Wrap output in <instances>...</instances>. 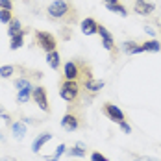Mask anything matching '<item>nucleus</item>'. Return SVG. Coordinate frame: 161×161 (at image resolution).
<instances>
[{
  "label": "nucleus",
  "mask_w": 161,
  "mask_h": 161,
  "mask_svg": "<svg viewBox=\"0 0 161 161\" xmlns=\"http://www.w3.org/2000/svg\"><path fill=\"white\" fill-rule=\"evenodd\" d=\"M32 100L43 109V111L47 113V115L52 113V108H50V104H48V93H47V89H45L43 85H35V87H33Z\"/></svg>",
  "instance_id": "7"
},
{
  "label": "nucleus",
  "mask_w": 161,
  "mask_h": 161,
  "mask_svg": "<svg viewBox=\"0 0 161 161\" xmlns=\"http://www.w3.org/2000/svg\"><path fill=\"white\" fill-rule=\"evenodd\" d=\"M47 15L50 20L67 26H74L78 22V9L70 0H54L47 8Z\"/></svg>",
  "instance_id": "1"
},
{
  "label": "nucleus",
  "mask_w": 161,
  "mask_h": 161,
  "mask_svg": "<svg viewBox=\"0 0 161 161\" xmlns=\"http://www.w3.org/2000/svg\"><path fill=\"white\" fill-rule=\"evenodd\" d=\"M135 161H158V159H154V158H145V156H137Z\"/></svg>",
  "instance_id": "30"
},
{
  "label": "nucleus",
  "mask_w": 161,
  "mask_h": 161,
  "mask_svg": "<svg viewBox=\"0 0 161 161\" xmlns=\"http://www.w3.org/2000/svg\"><path fill=\"white\" fill-rule=\"evenodd\" d=\"M65 152H67V145H59V146H58V150L54 152V158H56V159H59Z\"/></svg>",
  "instance_id": "27"
},
{
  "label": "nucleus",
  "mask_w": 161,
  "mask_h": 161,
  "mask_svg": "<svg viewBox=\"0 0 161 161\" xmlns=\"http://www.w3.org/2000/svg\"><path fill=\"white\" fill-rule=\"evenodd\" d=\"M119 126H120V130L124 131V133H131V126H130L126 120H122V122H119Z\"/></svg>",
  "instance_id": "28"
},
{
  "label": "nucleus",
  "mask_w": 161,
  "mask_h": 161,
  "mask_svg": "<svg viewBox=\"0 0 161 161\" xmlns=\"http://www.w3.org/2000/svg\"><path fill=\"white\" fill-rule=\"evenodd\" d=\"M104 85H106V81L104 80H95V78H91V80H87L85 83H81V91H83L81 95H85V97L89 95V98L93 100Z\"/></svg>",
  "instance_id": "9"
},
{
  "label": "nucleus",
  "mask_w": 161,
  "mask_h": 161,
  "mask_svg": "<svg viewBox=\"0 0 161 161\" xmlns=\"http://www.w3.org/2000/svg\"><path fill=\"white\" fill-rule=\"evenodd\" d=\"M81 85L80 81L76 80H65L59 83V97L63 98L65 102L69 104H81L83 106V100H81Z\"/></svg>",
  "instance_id": "4"
},
{
  "label": "nucleus",
  "mask_w": 161,
  "mask_h": 161,
  "mask_svg": "<svg viewBox=\"0 0 161 161\" xmlns=\"http://www.w3.org/2000/svg\"><path fill=\"white\" fill-rule=\"evenodd\" d=\"M98 35H100V39H102V47L111 54V59H117V58H119V48H117V45H115V39H113V35L109 33V30H108L106 26L98 24Z\"/></svg>",
  "instance_id": "6"
},
{
  "label": "nucleus",
  "mask_w": 161,
  "mask_h": 161,
  "mask_svg": "<svg viewBox=\"0 0 161 161\" xmlns=\"http://www.w3.org/2000/svg\"><path fill=\"white\" fill-rule=\"evenodd\" d=\"M24 35H26V30H22L20 33H17L11 37V41H9V48L11 50H19L22 45H24Z\"/></svg>",
  "instance_id": "17"
},
{
  "label": "nucleus",
  "mask_w": 161,
  "mask_h": 161,
  "mask_svg": "<svg viewBox=\"0 0 161 161\" xmlns=\"http://www.w3.org/2000/svg\"><path fill=\"white\" fill-rule=\"evenodd\" d=\"M159 50H161V45L156 39H150V41H145V43L139 45V54L141 52H159Z\"/></svg>",
  "instance_id": "13"
},
{
  "label": "nucleus",
  "mask_w": 161,
  "mask_h": 161,
  "mask_svg": "<svg viewBox=\"0 0 161 161\" xmlns=\"http://www.w3.org/2000/svg\"><path fill=\"white\" fill-rule=\"evenodd\" d=\"M2 119L6 120V124H8V126H11V124H13V122H11V117H9L8 113H4V115H2Z\"/></svg>",
  "instance_id": "29"
},
{
  "label": "nucleus",
  "mask_w": 161,
  "mask_h": 161,
  "mask_svg": "<svg viewBox=\"0 0 161 161\" xmlns=\"http://www.w3.org/2000/svg\"><path fill=\"white\" fill-rule=\"evenodd\" d=\"M9 128H11V131H13L15 139H22V137L26 135V124H24L22 120H17V122H13Z\"/></svg>",
  "instance_id": "16"
},
{
  "label": "nucleus",
  "mask_w": 161,
  "mask_h": 161,
  "mask_svg": "<svg viewBox=\"0 0 161 161\" xmlns=\"http://www.w3.org/2000/svg\"><path fill=\"white\" fill-rule=\"evenodd\" d=\"M17 74V65H2L0 67V78H11Z\"/></svg>",
  "instance_id": "22"
},
{
  "label": "nucleus",
  "mask_w": 161,
  "mask_h": 161,
  "mask_svg": "<svg viewBox=\"0 0 161 161\" xmlns=\"http://www.w3.org/2000/svg\"><path fill=\"white\" fill-rule=\"evenodd\" d=\"M61 128L65 131H76L85 128V119H83V106L81 104H69L63 119H61Z\"/></svg>",
  "instance_id": "3"
},
{
  "label": "nucleus",
  "mask_w": 161,
  "mask_h": 161,
  "mask_svg": "<svg viewBox=\"0 0 161 161\" xmlns=\"http://www.w3.org/2000/svg\"><path fill=\"white\" fill-rule=\"evenodd\" d=\"M67 154L70 156V158H85V154H87V150H85V146L78 143L76 146H72V148H67Z\"/></svg>",
  "instance_id": "19"
},
{
  "label": "nucleus",
  "mask_w": 161,
  "mask_h": 161,
  "mask_svg": "<svg viewBox=\"0 0 161 161\" xmlns=\"http://www.w3.org/2000/svg\"><path fill=\"white\" fill-rule=\"evenodd\" d=\"M154 9H156V6L148 0H135L133 2V11L137 15H152Z\"/></svg>",
  "instance_id": "10"
},
{
  "label": "nucleus",
  "mask_w": 161,
  "mask_h": 161,
  "mask_svg": "<svg viewBox=\"0 0 161 161\" xmlns=\"http://www.w3.org/2000/svg\"><path fill=\"white\" fill-rule=\"evenodd\" d=\"M22 30H24V28H22L20 20H19L17 17H13V19L9 20V24H8V35H9V37H13V35H17V33H20Z\"/></svg>",
  "instance_id": "15"
},
{
  "label": "nucleus",
  "mask_w": 161,
  "mask_h": 161,
  "mask_svg": "<svg viewBox=\"0 0 161 161\" xmlns=\"http://www.w3.org/2000/svg\"><path fill=\"white\" fill-rule=\"evenodd\" d=\"M139 45L141 43H137V41H126V43H122V50L126 52V54H139Z\"/></svg>",
  "instance_id": "21"
},
{
  "label": "nucleus",
  "mask_w": 161,
  "mask_h": 161,
  "mask_svg": "<svg viewBox=\"0 0 161 161\" xmlns=\"http://www.w3.org/2000/svg\"><path fill=\"white\" fill-rule=\"evenodd\" d=\"M119 0H104V4H117Z\"/></svg>",
  "instance_id": "31"
},
{
  "label": "nucleus",
  "mask_w": 161,
  "mask_h": 161,
  "mask_svg": "<svg viewBox=\"0 0 161 161\" xmlns=\"http://www.w3.org/2000/svg\"><path fill=\"white\" fill-rule=\"evenodd\" d=\"M32 91H33V85L32 87H24L17 93V102L19 104H28V100L32 98Z\"/></svg>",
  "instance_id": "18"
},
{
  "label": "nucleus",
  "mask_w": 161,
  "mask_h": 161,
  "mask_svg": "<svg viewBox=\"0 0 161 161\" xmlns=\"http://www.w3.org/2000/svg\"><path fill=\"white\" fill-rule=\"evenodd\" d=\"M80 30H81V33H85V35H95V33H98V22L95 19L87 17V19L81 20Z\"/></svg>",
  "instance_id": "11"
},
{
  "label": "nucleus",
  "mask_w": 161,
  "mask_h": 161,
  "mask_svg": "<svg viewBox=\"0 0 161 161\" xmlns=\"http://www.w3.org/2000/svg\"><path fill=\"white\" fill-rule=\"evenodd\" d=\"M50 139H52V133H50V131H45V133L37 135V137H35V141H33V145H32V150L35 152V154H39V152H41V148L47 145Z\"/></svg>",
  "instance_id": "12"
},
{
  "label": "nucleus",
  "mask_w": 161,
  "mask_h": 161,
  "mask_svg": "<svg viewBox=\"0 0 161 161\" xmlns=\"http://www.w3.org/2000/svg\"><path fill=\"white\" fill-rule=\"evenodd\" d=\"M11 19H13V11H11V9H0V22L9 24Z\"/></svg>",
  "instance_id": "24"
},
{
  "label": "nucleus",
  "mask_w": 161,
  "mask_h": 161,
  "mask_svg": "<svg viewBox=\"0 0 161 161\" xmlns=\"http://www.w3.org/2000/svg\"><path fill=\"white\" fill-rule=\"evenodd\" d=\"M33 43L43 50V52H54L58 50V39L50 32H43V30H35L33 32Z\"/></svg>",
  "instance_id": "5"
},
{
  "label": "nucleus",
  "mask_w": 161,
  "mask_h": 161,
  "mask_svg": "<svg viewBox=\"0 0 161 161\" xmlns=\"http://www.w3.org/2000/svg\"><path fill=\"white\" fill-rule=\"evenodd\" d=\"M91 161H109V158L104 156V154H100V152H93L91 154Z\"/></svg>",
  "instance_id": "25"
},
{
  "label": "nucleus",
  "mask_w": 161,
  "mask_h": 161,
  "mask_svg": "<svg viewBox=\"0 0 161 161\" xmlns=\"http://www.w3.org/2000/svg\"><path fill=\"white\" fill-rule=\"evenodd\" d=\"M0 9H11L13 11V0H0Z\"/></svg>",
  "instance_id": "26"
},
{
  "label": "nucleus",
  "mask_w": 161,
  "mask_h": 161,
  "mask_svg": "<svg viewBox=\"0 0 161 161\" xmlns=\"http://www.w3.org/2000/svg\"><path fill=\"white\" fill-rule=\"evenodd\" d=\"M4 113H6V111H4V108H2V106H0V117H2V115H4Z\"/></svg>",
  "instance_id": "33"
},
{
  "label": "nucleus",
  "mask_w": 161,
  "mask_h": 161,
  "mask_svg": "<svg viewBox=\"0 0 161 161\" xmlns=\"http://www.w3.org/2000/svg\"><path fill=\"white\" fill-rule=\"evenodd\" d=\"M63 78L65 80H76L81 85L93 78V67L85 59H70L63 65Z\"/></svg>",
  "instance_id": "2"
},
{
  "label": "nucleus",
  "mask_w": 161,
  "mask_h": 161,
  "mask_svg": "<svg viewBox=\"0 0 161 161\" xmlns=\"http://www.w3.org/2000/svg\"><path fill=\"white\" fill-rule=\"evenodd\" d=\"M13 85L20 91V89H24V87H32V80H30V78H26V76H20V78H15Z\"/></svg>",
  "instance_id": "23"
},
{
  "label": "nucleus",
  "mask_w": 161,
  "mask_h": 161,
  "mask_svg": "<svg viewBox=\"0 0 161 161\" xmlns=\"http://www.w3.org/2000/svg\"><path fill=\"white\" fill-rule=\"evenodd\" d=\"M159 32H161V30H159Z\"/></svg>",
  "instance_id": "34"
},
{
  "label": "nucleus",
  "mask_w": 161,
  "mask_h": 161,
  "mask_svg": "<svg viewBox=\"0 0 161 161\" xmlns=\"http://www.w3.org/2000/svg\"><path fill=\"white\" fill-rule=\"evenodd\" d=\"M102 111H104V115L111 120V122H122V120H126V117H124V111L122 109H119L115 104H111V102H104L102 104Z\"/></svg>",
  "instance_id": "8"
},
{
  "label": "nucleus",
  "mask_w": 161,
  "mask_h": 161,
  "mask_svg": "<svg viewBox=\"0 0 161 161\" xmlns=\"http://www.w3.org/2000/svg\"><path fill=\"white\" fill-rule=\"evenodd\" d=\"M47 161H58V159H56V158L52 156V158H47Z\"/></svg>",
  "instance_id": "32"
},
{
  "label": "nucleus",
  "mask_w": 161,
  "mask_h": 161,
  "mask_svg": "<svg viewBox=\"0 0 161 161\" xmlns=\"http://www.w3.org/2000/svg\"><path fill=\"white\" fill-rule=\"evenodd\" d=\"M47 63H48V67L54 69V70H58V69L61 67V58H59V52H58V50L47 54Z\"/></svg>",
  "instance_id": "14"
},
{
  "label": "nucleus",
  "mask_w": 161,
  "mask_h": 161,
  "mask_svg": "<svg viewBox=\"0 0 161 161\" xmlns=\"http://www.w3.org/2000/svg\"><path fill=\"white\" fill-rule=\"evenodd\" d=\"M104 6H106V9H109L113 13H119L120 17H128V9L120 2H117V4H104Z\"/></svg>",
  "instance_id": "20"
}]
</instances>
